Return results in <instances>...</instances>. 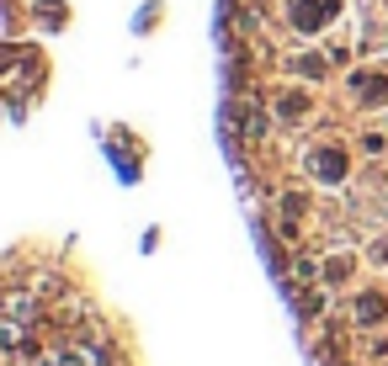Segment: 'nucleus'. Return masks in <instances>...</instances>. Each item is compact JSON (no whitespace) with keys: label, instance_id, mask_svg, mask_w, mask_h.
<instances>
[{"label":"nucleus","instance_id":"obj_1","mask_svg":"<svg viewBox=\"0 0 388 366\" xmlns=\"http://www.w3.org/2000/svg\"><path fill=\"white\" fill-rule=\"evenodd\" d=\"M314 170L325 175V181H340V175H346V154H340V149H319L314 154Z\"/></svg>","mask_w":388,"mask_h":366},{"label":"nucleus","instance_id":"obj_2","mask_svg":"<svg viewBox=\"0 0 388 366\" xmlns=\"http://www.w3.org/2000/svg\"><path fill=\"white\" fill-rule=\"evenodd\" d=\"M362 96H367V101H383V96H388V74H362Z\"/></svg>","mask_w":388,"mask_h":366},{"label":"nucleus","instance_id":"obj_3","mask_svg":"<svg viewBox=\"0 0 388 366\" xmlns=\"http://www.w3.org/2000/svg\"><path fill=\"white\" fill-rule=\"evenodd\" d=\"M293 21H298V27H319V21H325V6H314V0H303Z\"/></svg>","mask_w":388,"mask_h":366}]
</instances>
